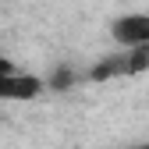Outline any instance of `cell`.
I'll use <instances>...</instances> for the list:
<instances>
[{
	"label": "cell",
	"instance_id": "cell-1",
	"mask_svg": "<svg viewBox=\"0 0 149 149\" xmlns=\"http://www.w3.org/2000/svg\"><path fill=\"white\" fill-rule=\"evenodd\" d=\"M146 68H149V46H132V50H117V53H110V57L96 61L85 78L89 82H110V78L142 74Z\"/></svg>",
	"mask_w": 149,
	"mask_h": 149
},
{
	"label": "cell",
	"instance_id": "cell-2",
	"mask_svg": "<svg viewBox=\"0 0 149 149\" xmlns=\"http://www.w3.org/2000/svg\"><path fill=\"white\" fill-rule=\"evenodd\" d=\"M110 36L121 50L132 46H149V14H121L114 25H110Z\"/></svg>",
	"mask_w": 149,
	"mask_h": 149
},
{
	"label": "cell",
	"instance_id": "cell-3",
	"mask_svg": "<svg viewBox=\"0 0 149 149\" xmlns=\"http://www.w3.org/2000/svg\"><path fill=\"white\" fill-rule=\"evenodd\" d=\"M43 89H46V82H43V78L18 71V74H7V78H0V100H18V103H25V100H36Z\"/></svg>",
	"mask_w": 149,
	"mask_h": 149
},
{
	"label": "cell",
	"instance_id": "cell-4",
	"mask_svg": "<svg viewBox=\"0 0 149 149\" xmlns=\"http://www.w3.org/2000/svg\"><path fill=\"white\" fill-rule=\"evenodd\" d=\"M71 85H74V71H71V68H57V71L46 78V89H57V92H64V89H71Z\"/></svg>",
	"mask_w": 149,
	"mask_h": 149
},
{
	"label": "cell",
	"instance_id": "cell-5",
	"mask_svg": "<svg viewBox=\"0 0 149 149\" xmlns=\"http://www.w3.org/2000/svg\"><path fill=\"white\" fill-rule=\"evenodd\" d=\"M7 74H18V68L4 57V53H0V78H7Z\"/></svg>",
	"mask_w": 149,
	"mask_h": 149
},
{
	"label": "cell",
	"instance_id": "cell-6",
	"mask_svg": "<svg viewBox=\"0 0 149 149\" xmlns=\"http://www.w3.org/2000/svg\"><path fill=\"white\" fill-rule=\"evenodd\" d=\"M135 149H149V142H142V146H135Z\"/></svg>",
	"mask_w": 149,
	"mask_h": 149
}]
</instances>
